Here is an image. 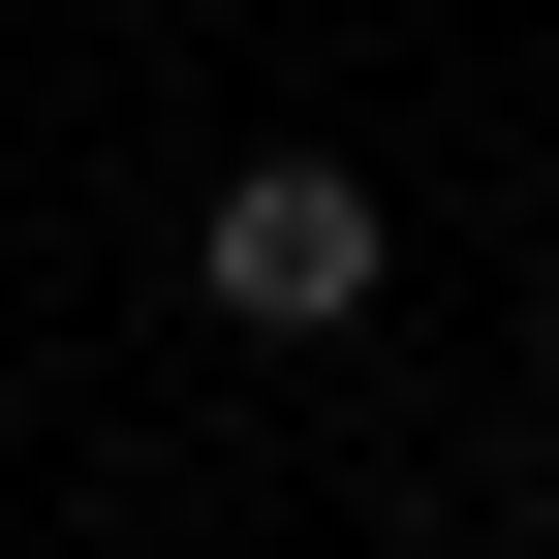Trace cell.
I'll list each match as a JSON object with an SVG mask.
<instances>
[{
    "instance_id": "cell-1",
    "label": "cell",
    "mask_w": 559,
    "mask_h": 559,
    "mask_svg": "<svg viewBox=\"0 0 559 559\" xmlns=\"http://www.w3.org/2000/svg\"><path fill=\"white\" fill-rule=\"evenodd\" d=\"M373 280H404V187H342V156H249L218 218H187V311L218 342H342Z\"/></svg>"
},
{
    "instance_id": "cell-2",
    "label": "cell",
    "mask_w": 559,
    "mask_h": 559,
    "mask_svg": "<svg viewBox=\"0 0 559 559\" xmlns=\"http://www.w3.org/2000/svg\"><path fill=\"white\" fill-rule=\"evenodd\" d=\"M528 373H559V311H528Z\"/></svg>"
}]
</instances>
